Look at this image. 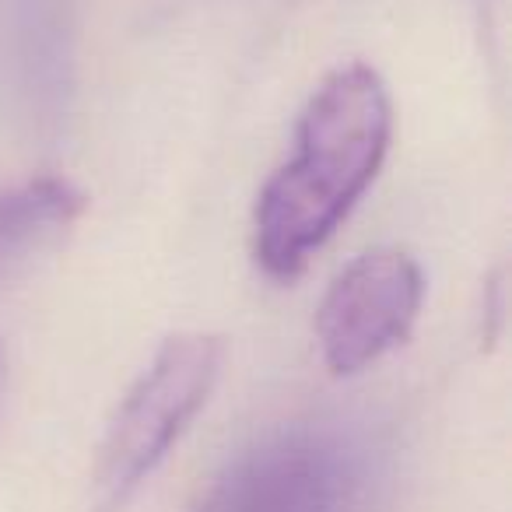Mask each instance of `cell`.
Listing matches in <instances>:
<instances>
[{"mask_svg":"<svg viewBox=\"0 0 512 512\" xmlns=\"http://www.w3.org/2000/svg\"><path fill=\"white\" fill-rule=\"evenodd\" d=\"M390 137L393 102L369 64L323 78L299 116L292 158L256 197V264L278 281L306 271L379 176Z\"/></svg>","mask_w":512,"mask_h":512,"instance_id":"1","label":"cell"},{"mask_svg":"<svg viewBox=\"0 0 512 512\" xmlns=\"http://www.w3.org/2000/svg\"><path fill=\"white\" fill-rule=\"evenodd\" d=\"M425 306V271L407 249H365L330 281L316 309L320 358L334 376H358L411 337Z\"/></svg>","mask_w":512,"mask_h":512,"instance_id":"4","label":"cell"},{"mask_svg":"<svg viewBox=\"0 0 512 512\" xmlns=\"http://www.w3.org/2000/svg\"><path fill=\"white\" fill-rule=\"evenodd\" d=\"M4 386H8V348L0 341V397H4Z\"/></svg>","mask_w":512,"mask_h":512,"instance_id":"7","label":"cell"},{"mask_svg":"<svg viewBox=\"0 0 512 512\" xmlns=\"http://www.w3.org/2000/svg\"><path fill=\"white\" fill-rule=\"evenodd\" d=\"M71 0H0V57L29 113L57 120L71 95Z\"/></svg>","mask_w":512,"mask_h":512,"instance_id":"5","label":"cell"},{"mask_svg":"<svg viewBox=\"0 0 512 512\" xmlns=\"http://www.w3.org/2000/svg\"><path fill=\"white\" fill-rule=\"evenodd\" d=\"M369 460L330 425L264 435L225 463L190 512H362Z\"/></svg>","mask_w":512,"mask_h":512,"instance_id":"3","label":"cell"},{"mask_svg":"<svg viewBox=\"0 0 512 512\" xmlns=\"http://www.w3.org/2000/svg\"><path fill=\"white\" fill-rule=\"evenodd\" d=\"M225 348L211 334H176L120 397L102 435L95 488L106 509H120L151 481L207 407Z\"/></svg>","mask_w":512,"mask_h":512,"instance_id":"2","label":"cell"},{"mask_svg":"<svg viewBox=\"0 0 512 512\" xmlns=\"http://www.w3.org/2000/svg\"><path fill=\"white\" fill-rule=\"evenodd\" d=\"M85 197L67 179L0 183V281L78 221Z\"/></svg>","mask_w":512,"mask_h":512,"instance_id":"6","label":"cell"}]
</instances>
